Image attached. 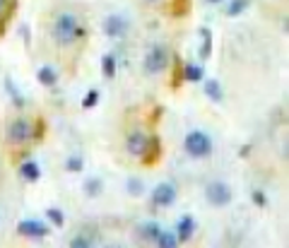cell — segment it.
Here are the masks:
<instances>
[{
	"instance_id": "4fadbf2b",
	"label": "cell",
	"mask_w": 289,
	"mask_h": 248,
	"mask_svg": "<svg viewBox=\"0 0 289 248\" xmlns=\"http://www.w3.org/2000/svg\"><path fill=\"white\" fill-rule=\"evenodd\" d=\"M37 77H39V82H41L43 87H53V84L58 82V75H56V70H53V68H48V65L39 68Z\"/></svg>"
},
{
	"instance_id": "ba28073f",
	"label": "cell",
	"mask_w": 289,
	"mask_h": 248,
	"mask_svg": "<svg viewBox=\"0 0 289 248\" xmlns=\"http://www.w3.org/2000/svg\"><path fill=\"white\" fill-rule=\"evenodd\" d=\"M125 32H128V19L125 17H121V15H109L104 19V34L106 37L121 39V37H125Z\"/></svg>"
},
{
	"instance_id": "4316f807",
	"label": "cell",
	"mask_w": 289,
	"mask_h": 248,
	"mask_svg": "<svg viewBox=\"0 0 289 248\" xmlns=\"http://www.w3.org/2000/svg\"><path fill=\"white\" fill-rule=\"evenodd\" d=\"M92 246V241L87 239V236H75L73 241H70V248H89Z\"/></svg>"
},
{
	"instance_id": "f546056e",
	"label": "cell",
	"mask_w": 289,
	"mask_h": 248,
	"mask_svg": "<svg viewBox=\"0 0 289 248\" xmlns=\"http://www.w3.org/2000/svg\"><path fill=\"white\" fill-rule=\"evenodd\" d=\"M248 152H250V147H248V145H244V147H241V157H246Z\"/></svg>"
},
{
	"instance_id": "277c9868",
	"label": "cell",
	"mask_w": 289,
	"mask_h": 248,
	"mask_svg": "<svg viewBox=\"0 0 289 248\" xmlns=\"http://www.w3.org/2000/svg\"><path fill=\"white\" fill-rule=\"evenodd\" d=\"M205 198H207V203H212V205L224 207V205L231 203L234 193H231V188H229L227 183H222V181H212V183H207Z\"/></svg>"
},
{
	"instance_id": "2e32d148",
	"label": "cell",
	"mask_w": 289,
	"mask_h": 248,
	"mask_svg": "<svg viewBox=\"0 0 289 248\" xmlns=\"http://www.w3.org/2000/svg\"><path fill=\"white\" fill-rule=\"evenodd\" d=\"M205 94L212 101H222L224 99V92H222V84L217 80H205Z\"/></svg>"
},
{
	"instance_id": "9c48e42d",
	"label": "cell",
	"mask_w": 289,
	"mask_h": 248,
	"mask_svg": "<svg viewBox=\"0 0 289 248\" xmlns=\"http://www.w3.org/2000/svg\"><path fill=\"white\" fill-rule=\"evenodd\" d=\"M173 200H176V186H171V183H159L152 193V203L157 207L173 205Z\"/></svg>"
},
{
	"instance_id": "5b68a950",
	"label": "cell",
	"mask_w": 289,
	"mask_h": 248,
	"mask_svg": "<svg viewBox=\"0 0 289 248\" xmlns=\"http://www.w3.org/2000/svg\"><path fill=\"white\" fill-rule=\"evenodd\" d=\"M169 63V53L164 46H152L145 56V73L147 75H159Z\"/></svg>"
},
{
	"instance_id": "8992f818",
	"label": "cell",
	"mask_w": 289,
	"mask_h": 248,
	"mask_svg": "<svg viewBox=\"0 0 289 248\" xmlns=\"http://www.w3.org/2000/svg\"><path fill=\"white\" fill-rule=\"evenodd\" d=\"M147 145H150V137L145 133H140V130H135V133H130L125 137V150H128L130 157H145Z\"/></svg>"
},
{
	"instance_id": "3957f363",
	"label": "cell",
	"mask_w": 289,
	"mask_h": 248,
	"mask_svg": "<svg viewBox=\"0 0 289 248\" xmlns=\"http://www.w3.org/2000/svg\"><path fill=\"white\" fill-rule=\"evenodd\" d=\"M32 140V123L27 118H15L7 125V142L10 145H27Z\"/></svg>"
},
{
	"instance_id": "484cf974",
	"label": "cell",
	"mask_w": 289,
	"mask_h": 248,
	"mask_svg": "<svg viewBox=\"0 0 289 248\" xmlns=\"http://www.w3.org/2000/svg\"><path fill=\"white\" fill-rule=\"evenodd\" d=\"M82 166H84L82 157H70V159L65 162V169H68V171H73V173H75V171H82Z\"/></svg>"
},
{
	"instance_id": "7c38bea8",
	"label": "cell",
	"mask_w": 289,
	"mask_h": 248,
	"mask_svg": "<svg viewBox=\"0 0 289 248\" xmlns=\"http://www.w3.org/2000/svg\"><path fill=\"white\" fill-rule=\"evenodd\" d=\"M183 82H203V68L200 65H183Z\"/></svg>"
},
{
	"instance_id": "83f0119b",
	"label": "cell",
	"mask_w": 289,
	"mask_h": 248,
	"mask_svg": "<svg viewBox=\"0 0 289 248\" xmlns=\"http://www.w3.org/2000/svg\"><path fill=\"white\" fill-rule=\"evenodd\" d=\"M250 198H253V203L258 207H265V193H263V191H253Z\"/></svg>"
},
{
	"instance_id": "f1b7e54d",
	"label": "cell",
	"mask_w": 289,
	"mask_h": 248,
	"mask_svg": "<svg viewBox=\"0 0 289 248\" xmlns=\"http://www.w3.org/2000/svg\"><path fill=\"white\" fill-rule=\"evenodd\" d=\"M176 2L181 5V7H178V15H183V12H186V5H188V0H176Z\"/></svg>"
},
{
	"instance_id": "7a4b0ae2",
	"label": "cell",
	"mask_w": 289,
	"mask_h": 248,
	"mask_svg": "<svg viewBox=\"0 0 289 248\" xmlns=\"http://www.w3.org/2000/svg\"><path fill=\"white\" fill-rule=\"evenodd\" d=\"M183 147H186V152L191 154V157H207L210 152H212V140L207 137L203 130H193V133H188L186 135V140H183Z\"/></svg>"
},
{
	"instance_id": "d6a6232c",
	"label": "cell",
	"mask_w": 289,
	"mask_h": 248,
	"mask_svg": "<svg viewBox=\"0 0 289 248\" xmlns=\"http://www.w3.org/2000/svg\"><path fill=\"white\" fill-rule=\"evenodd\" d=\"M147 2H162V0H147Z\"/></svg>"
},
{
	"instance_id": "603a6c76",
	"label": "cell",
	"mask_w": 289,
	"mask_h": 248,
	"mask_svg": "<svg viewBox=\"0 0 289 248\" xmlns=\"http://www.w3.org/2000/svg\"><path fill=\"white\" fill-rule=\"evenodd\" d=\"M46 217H48L56 227H63V224H65V217H63V212H60L58 207H48V210H46Z\"/></svg>"
},
{
	"instance_id": "1f68e13d",
	"label": "cell",
	"mask_w": 289,
	"mask_h": 248,
	"mask_svg": "<svg viewBox=\"0 0 289 248\" xmlns=\"http://www.w3.org/2000/svg\"><path fill=\"white\" fill-rule=\"evenodd\" d=\"M5 2H7V0H0V12L5 10Z\"/></svg>"
},
{
	"instance_id": "52a82bcc",
	"label": "cell",
	"mask_w": 289,
	"mask_h": 248,
	"mask_svg": "<svg viewBox=\"0 0 289 248\" xmlns=\"http://www.w3.org/2000/svg\"><path fill=\"white\" fill-rule=\"evenodd\" d=\"M17 234H22L27 239H43V236H48V227L39 219H24L17 224Z\"/></svg>"
},
{
	"instance_id": "7402d4cb",
	"label": "cell",
	"mask_w": 289,
	"mask_h": 248,
	"mask_svg": "<svg viewBox=\"0 0 289 248\" xmlns=\"http://www.w3.org/2000/svg\"><path fill=\"white\" fill-rule=\"evenodd\" d=\"M125 188H128L130 195H142V191H145V186H142L140 178H128L125 181Z\"/></svg>"
},
{
	"instance_id": "d6986e66",
	"label": "cell",
	"mask_w": 289,
	"mask_h": 248,
	"mask_svg": "<svg viewBox=\"0 0 289 248\" xmlns=\"http://www.w3.org/2000/svg\"><path fill=\"white\" fill-rule=\"evenodd\" d=\"M157 244L162 248H173V246H178V236H176L173 231H159Z\"/></svg>"
},
{
	"instance_id": "4dcf8cb0",
	"label": "cell",
	"mask_w": 289,
	"mask_h": 248,
	"mask_svg": "<svg viewBox=\"0 0 289 248\" xmlns=\"http://www.w3.org/2000/svg\"><path fill=\"white\" fill-rule=\"evenodd\" d=\"M207 5H219V2H224V0H205Z\"/></svg>"
},
{
	"instance_id": "ac0fdd59",
	"label": "cell",
	"mask_w": 289,
	"mask_h": 248,
	"mask_svg": "<svg viewBox=\"0 0 289 248\" xmlns=\"http://www.w3.org/2000/svg\"><path fill=\"white\" fill-rule=\"evenodd\" d=\"M101 181L99 178H87L84 181V195H89V198H96V195H101Z\"/></svg>"
},
{
	"instance_id": "d4e9b609",
	"label": "cell",
	"mask_w": 289,
	"mask_h": 248,
	"mask_svg": "<svg viewBox=\"0 0 289 248\" xmlns=\"http://www.w3.org/2000/svg\"><path fill=\"white\" fill-rule=\"evenodd\" d=\"M96 101H99V92H96V89H89V92L84 94L82 106H84V109H94V106H96Z\"/></svg>"
},
{
	"instance_id": "6da1fadb",
	"label": "cell",
	"mask_w": 289,
	"mask_h": 248,
	"mask_svg": "<svg viewBox=\"0 0 289 248\" xmlns=\"http://www.w3.org/2000/svg\"><path fill=\"white\" fill-rule=\"evenodd\" d=\"M51 34H53L56 43H60V46H73V43L82 37V22H80V17H77L75 12L63 10V12L56 15L53 27H51Z\"/></svg>"
},
{
	"instance_id": "ffe728a7",
	"label": "cell",
	"mask_w": 289,
	"mask_h": 248,
	"mask_svg": "<svg viewBox=\"0 0 289 248\" xmlns=\"http://www.w3.org/2000/svg\"><path fill=\"white\" fill-rule=\"evenodd\" d=\"M5 89H7V94L12 96V104H15V106H24V96H22V94L15 89V82H12L10 77L5 80Z\"/></svg>"
},
{
	"instance_id": "30bf717a",
	"label": "cell",
	"mask_w": 289,
	"mask_h": 248,
	"mask_svg": "<svg viewBox=\"0 0 289 248\" xmlns=\"http://www.w3.org/2000/svg\"><path fill=\"white\" fill-rule=\"evenodd\" d=\"M193 231H195V219L191 214L181 217L178 219V227H176V236H178V244H186L193 239Z\"/></svg>"
},
{
	"instance_id": "e0dca14e",
	"label": "cell",
	"mask_w": 289,
	"mask_h": 248,
	"mask_svg": "<svg viewBox=\"0 0 289 248\" xmlns=\"http://www.w3.org/2000/svg\"><path fill=\"white\" fill-rule=\"evenodd\" d=\"M101 73H104V77H114L116 75V58L111 53H106L101 58Z\"/></svg>"
},
{
	"instance_id": "5bb4252c",
	"label": "cell",
	"mask_w": 289,
	"mask_h": 248,
	"mask_svg": "<svg viewBox=\"0 0 289 248\" xmlns=\"http://www.w3.org/2000/svg\"><path fill=\"white\" fill-rule=\"evenodd\" d=\"M159 137L154 135V137H150V145H147V152H145V164H152V162H157L159 159Z\"/></svg>"
},
{
	"instance_id": "44dd1931",
	"label": "cell",
	"mask_w": 289,
	"mask_h": 248,
	"mask_svg": "<svg viewBox=\"0 0 289 248\" xmlns=\"http://www.w3.org/2000/svg\"><path fill=\"white\" fill-rule=\"evenodd\" d=\"M246 7H248V0H231V2L227 5V15H229V17H236V15H241Z\"/></svg>"
},
{
	"instance_id": "8fae6325",
	"label": "cell",
	"mask_w": 289,
	"mask_h": 248,
	"mask_svg": "<svg viewBox=\"0 0 289 248\" xmlns=\"http://www.w3.org/2000/svg\"><path fill=\"white\" fill-rule=\"evenodd\" d=\"M19 173H22L24 181H29V183H34V181L41 178V169L34 164V162H24V164L19 166Z\"/></svg>"
},
{
	"instance_id": "cb8c5ba5",
	"label": "cell",
	"mask_w": 289,
	"mask_h": 248,
	"mask_svg": "<svg viewBox=\"0 0 289 248\" xmlns=\"http://www.w3.org/2000/svg\"><path fill=\"white\" fill-rule=\"evenodd\" d=\"M200 37H203V48H200V56L207 58L210 56V46H212V34H210V29H200Z\"/></svg>"
},
{
	"instance_id": "9a60e30c",
	"label": "cell",
	"mask_w": 289,
	"mask_h": 248,
	"mask_svg": "<svg viewBox=\"0 0 289 248\" xmlns=\"http://www.w3.org/2000/svg\"><path fill=\"white\" fill-rule=\"evenodd\" d=\"M159 224L157 222H147V224H142L140 227V236L145 239V241H157V236H159Z\"/></svg>"
}]
</instances>
